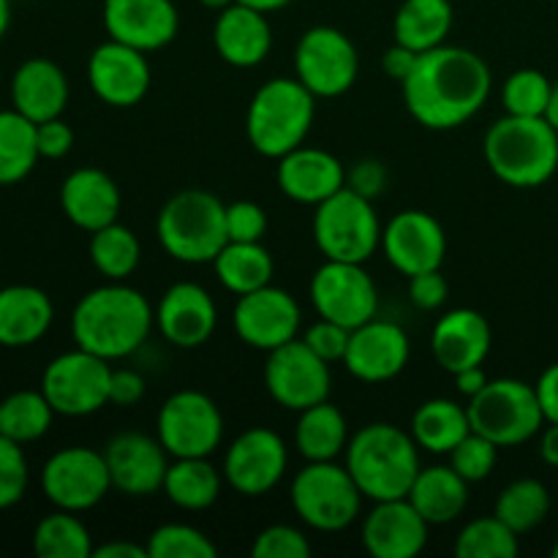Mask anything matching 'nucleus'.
Wrapping results in <instances>:
<instances>
[{
	"label": "nucleus",
	"instance_id": "nucleus-1",
	"mask_svg": "<svg viewBox=\"0 0 558 558\" xmlns=\"http://www.w3.org/2000/svg\"><path fill=\"white\" fill-rule=\"evenodd\" d=\"M403 104L420 125L450 131L469 123L485 107L494 87L488 63L463 47H441L420 52L412 74L401 82Z\"/></svg>",
	"mask_w": 558,
	"mask_h": 558
},
{
	"label": "nucleus",
	"instance_id": "nucleus-2",
	"mask_svg": "<svg viewBox=\"0 0 558 558\" xmlns=\"http://www.w3.org/2000/svg\"><path fill=\"white\" fill-rule=\"evenodd\" d=\"M156 311L145 294L123 281L90 289L71 314V338L85 352L104 360H123L134 354L150 336Z\"/></svg>",
	"mask_w": 558,
	"mask_h": 558
},
{
	"label": "nucleus",
	"instance_id": "nucleus-3",
	"mask_svg": "<svg viewBox=\"0 0 558 558\" xmlns=\"http://www.w3.org/2000/svg\"><path fill=\"white\" fill-rule=\"evenodd\" d=\"M417 450L409 430L390 423H371L349 439L347 469L365 499H407L423 469Z\"/></svg>",
	"mask_w": 558,
	"mask_h": 558
},
{
	"label": "nucleus",
	"instance_id": "nucleus-4",
	"mask_svg": "<svg viewBox=\"0 0 558 558\" xmlns=\"http://www.w3.org/2000/svg\"><path fill=\"white\" fill-rule=\"evenodd\" d=\"M488 169L512 189H537L558 169V131L545 118L505 114L483 142Z\"/></svg>",
	"mask_w": 558,
	"mask_h": 558
},
{
	"label": "nucleus",
	"instance_id": "nucleus-5",
	"mask_svg": "<svg viewBox=\"0 0 558 558\" xmlns=\"http://www.w3.org/2000/svg\"><path fill=\"white\" fill-rule=\"evenodd\" d=\"M316 118V96L298 76L267 80L245 112L251 147L265 158H283L305 145Z\"/></svg>",
	"mask_w": 558,
	"mask_h": 558
},
{
	"label": "nucleus",
	"instance_id": "nucleus-6",
	"mask_svg": "<svg viewBox=\"0 0 558 558\" xmlns=\"http://www.w3.org/2000/svg\"><path fill=\"white\" fill-rule=\"evenodd\" d=\"M156 234L161 248L185 265L216 262L227 234V205L205 189H183L158 210Z\"/></svg>",
	"mask_w": 558,
	"mask_h": 558
},
{
	"label": "nucleus",
	"instance_id": "nucleus-7",
	"mask_svg": "<svg viewBox=\"0 0 558 558\" xmlns=\"http://www.w3.org/2000/svg\"><path fill=\"white\" fill-rule=\"evenodd\" d=\"M294 515L314 532L336 534L352 526L363 510V490L347 466L336 461H308L292 480Z\"/></svg>",
	"mask_w": 558,
	"mask_h": 558
},
{
	"label": "nucleus",
	"instance_id": "nucleus-8",
	"mask_svg": "<svg viewBox=\"0 0 558 558\" xmlns=\"http://www.w3.org/2000/svg\"><path fill=\"white\" fill-rule=\"evenodd\" d=\"M314 240L325 259L365 265L381 248V221L371 199L343 185L316 205Z\"/></svg>",
	"mask_w": 558,
	"mask_h": 558
},
{
	"label": "nucleus",
	"instance_id": "nucleus-9",
	"mask_svg": "<svg viewBox=\"0 0 558 558\" xmlns=\"http://www.w3.org/2000/svg\"><path fill=\"white\" fill-rule=\"evenodd\" d=\"M466 409L474 434L499 447L523 445L539 436L545 425L537 390L521 379H488L477 396L469 398Z\"/></svg>",
	"mask_w": 558,
	"mask_h": 558
},
{
	"label": "nucleus",
	"instance_id": "nucleus-10",
	"mask_svg": "<svg viewBox=\"0 0 558 558\" xmlns=\"http://www.w3.org/2000/svg\"><path fill=\"white\" fill-rule=\"evenodd\" d=\"M109 381H112L109 360L76 347L58 354L44 368L38 390L63 417H87L101 412L109 403Z\"/></svg>",
	"mask_w": 558,
	"mask_h": 558
},
{
	"label": "nucleus",
	"instance_id": "nucleus-11",
	"mask_svg": "<svg viewBox=\"0 0 558 558\" xmlns=\"http://www.w3.org/2000/svg\"><path fill=\"white\" fill-rule=\"evenodd\" d=\"M360 54L352 38L330 25L303 33L294 47V76L316 98H338L357 82Z\"/></svg>",
	"mask_w": 558,
	"mask_h": 558
},
{
	"label": "nucleus",
	"instance_id": "nucleus-12",
	"mask_svg": "<svg viewBox=\"0 0 558 558\" xmlns=\"http://www.w3.org/2000/svg\"><path fill=\"white\" fill-rule=\"evenodd\" d=\"M112 490L104 450L63 447L47 458L41 469V494L54 510L87 512Z\"/></svg>",
	"mask_w": 558,
	"mask_h": 558
},
{
	"label": "nucleus",
	"instance_id": "nucleus-13",
	"mask_svg": "<svg viewBox=\"0 0 558 558\" xmlns=\"http://www.w3.org/2000/svg\"><path fill=\"white\" fill-rule=\"evenodd\" d=\"M156 428L172 458H210L223 439L221 409L199 390L172 392L158 409Z\"/></svg>",
	"mask_w": 558,
	"mask_h": 558
},
{
	"label": "nucleus",
	"instance_id": "nucleus-14",
	"mask_svg": "<svg viewBox=\"0 0 558 558\" xmlns=\"http://www.w3.org/2000/svg\"><path fill=\"white\" fill-rule=\"evenodd\" d=\"M265 385L272 401L289 412H303L327 401L332 390L330 363L316 357L303 338L283 343L267 352Z\"/></svg>",
	"mask_w": 558,
	"mask_h": 558
},
{
	"label": "nucleus",
	"instance_id": "nucleus-15",
	"mask_svg": "<svg viewBox=\"0 0 558 558\" xmlns=\"http://www.w3.org/2000/svg\"><path fill=\"white\" fill-rule=\"evenodd\" d=\"M311 303L322 319L357 330L365 322L376 319L379 292L363 265L325 259L311 278Z\"/></svg>",
	"mask_w": 558,
	"mask_h": 558
},
{
	"label": "nucleus",
	"instance_id": "nucleus-16",
	"mask_svg": "<svg viewBox=\"0 0 558 558\" xmlns=\"http://www.w3.org/2000/svg\"><path fill=\"white\" fill-rule=\"evenodd\" d=\"M289 466V450L272 428H248L229 445L223 456V480L238 494L256 499L276 488Z\"/></svg>",
	"mask_w": 558,
	"mask_h": 558
},
{
	"label": "nucleus",
	"instance_id": "nucleus-17",
	"mask_svg": "<svg viewBox=\"0 0 558 558\" xmlns=\"http://www.w3.org/2000/svg\"><path fill=\"white\" fill-rule=\"evenodd\" d=\"M300 305L287 289L262 287L256 292L238 298L232 325L240 341L259 352H272L283 343L294 341L300 332Z\"/></svg>",
	"mask_w": 558,
	"mask_h": 558
},
{
	"label": "nucleus",
	"instance_id": "nucleus-18",
	"mask_svg": "<svg viewBox=\"0 0 558 558\" xmlns=\"http://www.w3.org/2000/svg\"><path fill=\"white\" fill-rule=\"evenodd\" d=\"M150 63L147 52L129 47L123 41L98 44L87 60V82L98 101L114 109L136 107L150 90Z\"/></svg>",
	"mask_w": 558,
	"mask_h": 558
},
{
	"label": "nucleus",
	"instance_id": "nucleus-19",
	"mask_svg": "<svg viewBox=\"0 0 558 558\" xmlns=\"http://www.w3.org/2000/svg\"><path fill=\"white\" fill-rule=\"evenodd\" d=\"M381 251L401 276L439 270L447 254V234L441 223L425 210H401L381 227Z\"/></svg>",
	"mask_w": 558,
	"mask_h": 558
},
{
	"label": "nucleus",
	"instance_id": "nucleus-20",
	"mask_svg": "<svg viewBox=\"0 0 558 558\" xmlns=\"http://www.w3.org/2000/svg\"><path fill=\"white\" fill-rule=\"evenodd\" d=\"M112 490L125 496H153L163 488V477L169 469V452L158 441V436L140 434V430H125L112 436L104 447Z\"/></svg>",
	"mask_w": 558,
	"mask_h": 558
},
{
	"label": "nucleus",
	"instance_id": "nucleus-21",
	"mask_svg": "<svg viewBox=\"0 0 558 558\" xmlns=\"http://www.w3.org/2000/svg\"><path fill=\"white\" fill-rule=\"evenodd\" d=\"M409 354H412V343L401 325L371 319L349 336L343 365L354 379L365 381V385H381V381L396 379L407 368Z\"/></svg>",
	"mask_w": 558,
	"mask_h": 558
},
{
	"label": "nucleus",
	"instance_id": "nucleus-22",
	"mask_svg": "<svg viewBox=\"0 0 558 558\" xmlns=\"http://www.w3.org/2000/svg\"><path fill=\"white\" fill-rule=\"evenodd\" d=\"M109 38L140 52H158L178 38L180 14L172 0H104Z\"/></svg>",
	"mask_w": 558,
	"mask_h": 558
},
{
	"label": "nucleus",
	"instance_id": "nucleus-23",
	"mask_svg": "<svg viewBox=\"0 0 558 558\" xmlns=\"http://www.w3.org/2000/svg\"><path fill=\"white\" fill-rule=\"evenodd\" d=\"M218 325L213 294L194 281L172 283L156 308V327L172 347L196 349L210 341Z\"/></svg>",
	"mask_w": 558,
	"mask_h": 558
},
{
	"label": "nucleus",
	"instance_id": "nucleus-24",
	"mask_svg": "<svg viewBox=\"0 0 558 558\" xmlns=\"http://www.w3.org/2000/svg\"><path fill=\"white\" fill-rule=\"evenodd\" d=\"M428 529L409 499L374 501L363 521V548L374 558H414L428 545Z\"/></svg>",
	"mask_w": 558,
	"mask_h": 558
},
{
	"label": "nucleus",
	"instance_id": "nucleus-25",
	"mask_svg": "<svg viewBox=\"0 0 558 558\" xmlns=\"http://www.w3.org/2000/svg\"><path fill=\"white\" fill-rule=\"evenodd\" d=\"M278 185L300 205H319L347 185V167L322 147L300 145L278 158Z\"/></svg>",
	"mask_w": 558,
	"mask_h": 558
},
{
	"label": "nucleus",
	"instance_id": "nucleus-26",
	"mask_svg": "<svg viewBox=\"0 0 558 558\" xmlns=\"http://www.w3.org/2000/svg\"><path fill=\"white\" fill-rule=\"evenodd\" d=\"M120 205L118 183L98 167L74 169L60 185V207L82 232L93 234L118 221Z\"/></svg>",
	"mask_w": 558,
	"mask_h": 558
},
{
	"label": "nucleus",
	"instance_id": "nucleus-27",
	"mask_svg": "<svg viewBox=\"0 0 558 558\" xmlns=\"http://www.w3.org/2000/svg\"><path fill=\"white\" fill-rule=\"evenodd\" d=\"M490 343H494V332H490L488 319L474 308L447 311L430 332V352L447 374L483 365Z\"/></svg>",
	"mask_w": 558,
	"mask_h": 558
},
{
	"label": "nucleus",
	"instance_id": "nucleus-28",
	"mask_svg": "<svg viewBox=\"0 0 558 558\" xmlns=\"http://www.w3.org/2000/svg\"><path fill=\"white\" fill-rule=\"evenodd\" d=\"M213 44L223 63L234 65V69H254V65L265 63V58L270 54L272 27L265 11L251 9L245 3H232L229 9L218 11Z\"/></svg>",
	"mask_w": 558,
	"mask_h": 558
},
{
	"label": "nucleus",
	"instance_id": "nucleus-29",
	"mask_svg": "<svg viewBox=\"0 0 558 558\" xmlns=\"http://www.w3.org/2000/svg\"><path fill=\"white\" fill-rule=\"evenodd\" d=\"M69 93V76L49 58H27L11 76V104L33 123L63 118Z\"/></svg>",
	"mask_w": 558,
	"mask_h": 558
},
{
	"label": "nucleus",
	"instance_id": "nucleus-30",
	"mask_svg": "<svg viewBox=\"0 0 558 558\" xmlns=\"http://www.w3.org/2000/svg\"><path fill=\"white\" fill-rule=\"evenodd\" d=\"M54 322V305L44 289L11 283L0 289V347L25 349L41 341Z\"/></svg>",
	"mask_w": 558,
	"mask_h": 558
},
{
	"label": "nucleus",
	"instance_id": "nucleus-31",
	"mask_svg": "<svg viewBox=\"0 0 558 558\" xmlns=\"http://www.w3.org/2000/svg\"><path fill=\"white\" fill-rule=\"evenodd\" d=\"M407 499L430 526H447L466 510L469 483L452 466L420 469Z\"/></svg>",
	"mask_w": 558,
	"mask_h": 558
},
{
	"label": "nucleus",
	"instance_id": "nucleus-32",
	"mask_svg": "<svg viewBox=\"0 0 558 558\" xmlns=\"http://www.w3.org/2000/svg\"><path fill=\"white\" fill-rule=\"evenodd\" d=\"M409 434L414 436L420 450L434 452V456H450L472 434L469 409L450 398H430L423 407H417Z\"/></svg>",
	"mask_w": 558,
	"mask_h": 558
},
{
	"label": "nucleus",
	"instance_id": "nucleus-33",
	"mask_svg": "<svg viewBox=\"0 0 558 558\" xmlns=\"http://www.w3.org/2000/svg\"><path fill=\"white\" fill-rule=\"evenodd\" d=\"M349 423L338 407L322 401L300 412L294 425V447L305 461H336L349 445Z\"/></svg>",
	"mask_w": 558,
	"mask_h": 558
},
{
	"label": "nucleus",
	"instance_id": "nucleus-34",
	"mask_svg": "<svg viewBox=\"0 0 558 558\" xmlns=\"http://www.w3.org/2000/svg\"><path fill=\"white\" fill-rule=\"evenodd\" d=\"M452 22H456V11L450 0H403L392 22V33L403 47L414 52H428L447 44Z\"/></svg>",
	"mask_w": 558,
	"mask_h": 558
},
{
	"label": "nucleus",
	"instance_id": "nucleus-35",
	"mask_svg": "<svg viewBox=\"0 0 558 558\" xmlns=\"http://www.w3.org/2000/svg\"><path fill=\"white\" fill-rule=\"evenodd\" d=\"M221 477L223 472L213 466L210 458H172L161 494L180 510L199 512L218 501Z\"/></svg>",
	"mask_w": 558,
	"mask_h": 558
},
{
	"label": "nucleus",
	"instance_id": "nucleus-36",
	"mask_svg": "<svg viewBox=\"0 0 558 558\" xmlns=\"http://www.w3.org/2000/svg\"><path fill=\"white\" fill-rule=\"evenodd\" d=\"M216 276L232 294L243 298V294L256 292V289L267 287L272 281V256L262 243H232L229 240L216 256Z\"/></svg>",
	"mask_w": 558,
	"mask_h": 558
},
{
	"label": "nucleus",
	"instance_id": "nucleus-37",
	"mask_svg": "<svg viewBox=\"0 0 558 558\" xmlns=\"http://www.w3.org/2000/svg\"><path fill=\"white\" fill-rule=\"evenodd\" d=\"M36 123L25 114L0 109V185L22 183L38 163Z\"/></svg>",
	"mask_w": 558,
	"mask_h": 558
},
{
	"label": "nucleus",
	"instance_id": "nucleus-38",
	"mask_svg": "<svg viewBox=\"0 0 558 558\" xmlns=\"http://www.w3.org/2000/svg\"><path fill=\"white\" fill-rule=\"evenodd\" d=\"M54 414L41 390H16L0 401V434L22 447L33 445L49 434Z\"/></svg>",
	"mask_w": 558,
	"mask_h": 558
},
{
	"label": "nucleus",
	"instance_id": "nucleus-39",
	"mask_svg": "<svg viewBox=\"0 0 558 558\" xmlns=\"http://www.w3.org/2000/svg\"><path fill=\"white\" fill-rule=\"evenodd\" d=\"M90 529L76 518V512L54 510L41 518L33 532V554L38 558H93Z\"/></svg>",
	"mask_w": 558,
	"mask_h": 558
},
{
	"label": "nucleus",
	"instance_id": "nucleus-40",
	"mask_svg": "<svg viewBox=\"0 0 558 558\" xmlns=\"http://www.w3.org/2000/svg\"><path fill=\"white\" fill-rule=\"evenodd\" d=\"M550 512V494L539 480L523 477L507 485L499 494L494 507V515L505 521L512 532L521 534L534 532Z\"/></svg>",
	"mask_w": 558,
	"mask_h": 558
},
{
	"label": "nucleus",
	"instance_id": "nucleus-41",
	"mask_svg": "<svg viewBox=\"0 0 558 558\" xmlns=\"http://www.w3.org/2000/svg\"><path fill=\"white\" fill-rule=\"evenodd\" d=\"M142 259L140 238L123 223H109L90 238V262L107 281H125Z\"/></svg>",
	"mask_w": 558,
	"mask_h": 558
},
{
	"label": "nucleus",
	"instance_id": "nucleus-42",
	"mask_svg": "<svg viewBox=\"0 0 558 558\" xmlns=\"http://www.w3.org/2000/svg\"><path fill=\"white\" fill-rule=\"evenodd\" d=\"M518 550V534L496 515L466 523L456 539V556L461 558H515Z\"/></svg>",
	"mask_w": 558,
	"mask_h": 558
},
{
	"label": "nucleus",
	"instance_id": "nucleus-43",
	"mask_svg": "<svg viewBox=\"0 0 558 558\" xmlns=\"http://www.w3.org/2000/svg\"><path fill=\"white\" fill-rule=\"evenodd\" d=\"M550 90H554V82L543 71L521 69L512 71L505 80L501 101H505L507 114H518V118H545Z\"/></svg>",
	"mask_w": 558,
	"mask_h": 558
},
{
	"label": "nucleus",
	"instance_id": "nucleus-44",
	"mask_svg": "<svg viewBox=\"0 0 558 558\" xmlns=\"http://www.w3.org/2000/svg\"><path fill=\"white\" fill-rule=\"evenodd\" d=\"M147 554L150 558H216L218 548L189 523H163L147 537Z\"/></svg>",
	"mask_w": 558,
	"mask_h": 558
},
{
	"label": "nucleus",
	"instance_id": "nucleus-45",
	"mask_svg": "<svg viewBox=\"0 0 558 558\" xmlns=\"http://www.w3.org/2000/svg\"><path fill=\"white\" fill-rule=\"evenodd\" d=\"M499 445H494L490 439L480 434H469L456 450L450 452V466L461 474L466 483H483L490 477V472L496 469L499 461Z\"/></svg>",
	"mask_w": 558,
	"mask_h": 558
},
{
	"label": "nucleus",
	"instance_id": "nucleus-46",
	"mask_svg": "<svg viewBox=\"0 0 558 558\" xmlns=\"http://www.w3.org/2000/svg\"><path fill=\"white\" fill-rule=\"evenodd\" d=\"M31 485V466L22 445L0 434V510L20 505Z\"/></svg>",
	"mask_w": 558,
	"mask_h": 558
},
{
	"label": "nucleus",
	"instance_id": "nucleus-47",
	"mask_svg": "<svg viewBox=\"0 0 558 558\" xmlns=\"http://www.w3.org/2000/svg\"><path fill=\"white\" fill-rule=\"evenodd\" d=\"M311 554H314V548H311L308 537L300 529L287 526V523L262 529L251 545L254 558H308Z\"/></svg>",
	"mask_w": 558,
	"mask_h": 558
},
{
	"label": "nucleus",
	"instance_id": "nucleus-48",
	"mask_svg": "<svg viewBox=\"0 0 558 558\" xmlns=\"http://www.w3.org/2000/svg\"><path fill=\"white\" fill-rule=\"evenodd\" d=\"M267 232L265 207L251 199L227 205V234L232 243H262Z\"/></svg>",
	"mask_w": 558,
	"mask_h": 558
},
{
	"label": "nucleus",
	"instance_id": "nucleus-49",
	"mask_svg": "<svg viewBox=\"0 0 558 558\" xmlns=\"http://www.w3.org/2000/svg\"><path fill=\"white\" fill-rule=\"evenodd\" d=\"M349 336H352L349 327L338 325V322H330V319H322L319 316V322H314V325L305 330L303 341L316 357H322L325 363L332 365V363H343V357H347Z\"/></svg>",
	"mask_w": 558,
	"mask_h": 558
},
{
	"label": "nucleus",
	"instance_id": "nucleus-50",
	"mask_svg": "<svg viewBox=\"0 0 558 558\" xmlns=\"http://www.w3.org/2000/svg\"><path fill=\"white\" fill-rule=\"evenodd\" d=\"M409 298L420 311H436L450 298V283L441 276V270L417 272L409 278Z\"/></svg>",
	"mask_w": 558,
	"mask_h": 558
},
{
	"label": "nucleus",
	"instance_id": "nucleus-51",
	"mask_svg": "<svg viewBox=\"0 0 558 558\" xmlns=\"http://www.w3.org/2000/svg\"><path fill=\"white\" fill-rule=\"evenodd\" d=\"M36 145L38 156L58 161V158L69 156L74 147V129L63 118L44 120V123H36Z\"/></svg>",
	"mask_w": 558,
	"mask_h": 558
},
{
	"label": "nucleus",
	"instance_id": "nucleus-52",
	"mask_svg": "<svg viewBox=\"0 0 558 558\" xmlns=\"http://www.w3.org/2000/svg\"><path fill=\"white\" fill-rule=\"evenodd\" d=\"M387 185V169L385 163L376 161V158H363V161L354 163L347 172V189L357 191L365 199H374L385 191Z\"/></svg>",
	"mask_w": 558,
	"mask_h": 558
},
{
	"label": "nucleus",
	"instance_id": "nucleus-53",
	"mask_svg": "<svg viewBox=\"0 0 558 558\" xmlns=\"http://www.w3.org/2000/svg\"><path fill=\"white\" fill-rule=\"evenodd\" d=\"M145 398V379L131 368H112V381H109V403L120 409L136 407Z\"/></svg>",
	"mask_w": 558,
	"mask_h": 558
},
{
	"label": "nucleus",
	"instance_id": "nucleus-54",
	"mask_svg": "<svg viewBox=\"0 0 558 558\" xmlns=\"http://www.w3.org/2000/svg\"><path fill=\"white\" fill-rule=\"evenodd\" d=\"M534 390H537L539 407H543V414H545V423L558 425V363L548 365V368L539 374Z\"/></svg>",
	"mask_w": 558,
	"mask_h": 558
},
{
	"label": "nucleus",
	"instance_id": "nucleus-55",
	"mask_svg": "<svg viewBox=\"0 0 558 558\" xmlns=\"http://www.w3.org/2000/svg\"><path fill=\"white\" fill-rule=\"evenodd\" d=\"M417 58H420V52H414V49L403 47V44L396 41V47L385 49V54H381V69H385L387 76L403 82L409 74H412Z\"/></svg>",
	"mask_w": 558,
	"mask_h": 558
},
{
	"label": "nucleus",
	"instance_id": "nucleus-56",
	"mask_svg": "<svg viewBox=\"0 0 558 558\" xmlns=\"http://www.w3.org/2000/svg\"><path fill=\"white\" fill-rule=\"evenodd\" d=\"M93 558H150L147 554V545L125 543V539H112V543L101 545V548L93 550Z\"/></svg>",
	"mask_w": 558,
	"mask_h": 558
},
{
	"label": "nucleus",
	"instance_id": "nucleus-57",
	"mask_svg": "<svg viewBox=\"0 0 558 558\" xmlns=\"http://www.w3.org/2000/svg\"><path fill=\"white\" fill-rule=\"evenodd\" d=\"M452 376H456L458 392H461V396H466V398H474L480 390H483L485 385H488V376H485L483 365H472V368H463V371H458V374H452Z\"/></svg>",
	"mask_w": 558,
	"mask_h": 558
},
{
	"label": "nucleus",
	"instance_id": "nucleus-58",
	"mask_svg": "<svg viewBox=\"0 0 558 558\" xmlns=\"http://www.w3.org/2000/svg\"><path fill=\"white\" fill-rule=\"evenodd\" d=\"M539 458L548 466L558 469V425L548 423V428L539 430Z\"/></svg>",
	"mask_w": 558,
	"mask_h": 558
},
{
	"label": "nucleus",
	"instance_id": "nucleus-59",
	"mask_svg": "<svg viewBox=\"0 0 558 558\" xmlns=\"http://www.w3.org/2000/svg\"><path fill=\"white\" fill-rule=\"evenodd\" d=\"M238 3H245V5H251V9H259V11H265V14H270V11L287 9V5L294 3V0H238Z\"/></svg>",
	"mask_w": 558,
	"mask_h": 558
},
{
	"label": "nucleus",
	"instance_id": "nucleus-60",
	"mask_svg": "<svg viewBox=\"0 0 558 558\" xmlns=\"http://www.w3.org/2000/svg\"><path fill=\"white\" fill-rule=\"evenodd\" d=\"M545 120H548V123L558 131V85H554V90H550V101H548V109H545Z\"/></svg>",
	"mask_w": 558,
	"mask_h": 558
},
{
	"label": "nucleus",
	"instance_id": "nucleus-61",
	"mask_svg": "<svg viewBox=\"0 0 558 558\" xmlns=\"http://www.w3.org/2000/svg\"><path fill=\"white\" fill-rule=\"evenodd\" d=\"M11 27V0H0V41Z\"/></svg>",
	"mask_w": 558,
	"mask_h": 558
},
{
	"label": "nucleus",
	"instance_id": "nucleus-62",
	"mask_svg": "<svg viewBox=\"0 0 558 558\" xmlns=\"http://www.w3.org/2000/svg\"><path fill=\"white\" fill-rule=\"evenodd\" d=\"M199 3L210 11H223V9H229L232 3H238V0H199Z\"/></svg>",
	"mask_w": 558,
	"mask_h": 558
},
{
	"label": "nucleus",
	"instance_id": "nucleus-63",
	"mask_svg": "<svg viewBox=\"0 0 558 558\" xmlns=\"http://www.w3.org/2000/svg\"><path fill=\"white\" fill-rule=\"evenodd\" d=\"M554 556H556V558H558V543H556V545H554Z\"/></svg>",
	"mask_w": 558,
	"mask_h": 558
},
{
	"label": "nucleus",
	"instance_id": "nucleus-64",
	"mask_svg": "<svg viewBox=\"0 0 558 558\" xmlns=\"http://www.w3.org/2000/svg\"><path fill=\"white\" fill-rule=\"evenodd\" d=\"M0 80H3V71H0Z\"/></svg>",
	"mask_w": 558,
	"mask_h": 558
}]
</instances>
